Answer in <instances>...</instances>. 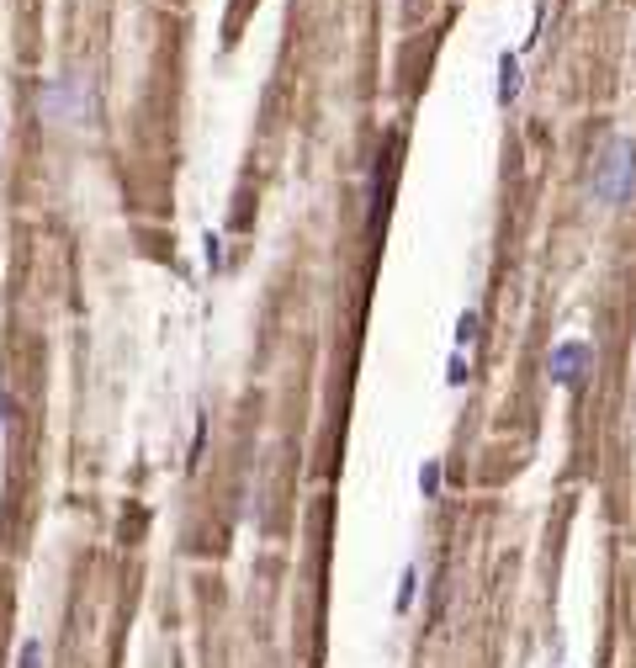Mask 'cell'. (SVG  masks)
Wrapping results in <instances>:
<instances>
[{
	"label": "cell",
	"instance_id": "1",
	"mask_svg": "<svg viewBox=\"0 0 636 668\" xmlns=\"http://www.w3.org/2000/svg\"><path fill=\"white\" fill-rule=\"evenodd\" d=\"M631 176H636V144L631 138H610L605 154L594 159V176H589V197L605 202V207H621L626 191H631Z\"/></svg>",
	"mask_w": 636,
	"mask_h": 668
},
{
	"label": "cell",
	"instance_id": "2",
	"mask_svg": "<svg viewBox=\"0 0 636 668\" xmlns=\"http://www.w3.org/2000/svg\"><path fill=\"white\" fill-rule=\"evenodd\" d=\"M589 361H594V350H589L583 339H557V345H551V356H546V371H551V382H557V388L578 393V388H583V377H589Z\"/></svg>",
	"mask_w": 636,
	"mask_h": 668
},
{
	"label": "cell",
	"instance_id": "3",
	"mask_svg": "<svg viewBox=\"0 0 636 668\" xmlns=\"http://www.w3.org/2000/svg\"><path fill=\"white\" fill-rule=\"evenodd\" d=\"M43 117L48 122H80L86 117V80L80 75H59L43 86Z\"/></svg>",
	"mask_w": 636,
	"mask_h": 668
},
{
	"label": "cell",
	"instance_id": "4",
	"mask_svg": "<svg viewBox=\"0 0 636 668\" xmlns=\"http://www.w3.org/2000/svg\"><path fill=\"white\" fill-rule=\"evenodd\" d=\"M499 106H515L520 101V59L515 54H499Z\"/></svg>",
	"mask_w": 636,
	"mask_h": 668
},
{
	"label": "cell",
	"instance_id": "5",
	"mask_svg": "<svg viewBox=\"0 0 636 668\" xmlns=\"http://www.w3.org/2000/svg\"><path fill=\"white\" fill-rule=\"evenodd\" d=\"M414 594H419V568H403V578H398V600H393L398 615L414 610Z\"/></svg>",
	"mask_w": 636,
	"mask_h": 668
},
{
	"label": "cell",
	"instance_id": "6",
	"mask_svg": "<svg viewBox=\"0 0 636 668\" xmlns=\"http://www.w3.org/2000/svg\"><path fill=\"white\" fill-rule=\"evenodd\" d=\"M478 329H483V319H478V308H461V319H456V350H467V345H478Z\"/></svg>",
	"mask_w": 636,
	"mask_h": 668
},
{
	"label": "cell",
	"instance_id": "7",
	"mask_svg": "<svg viewBox=\"0 0 636 668\" xmlns=\"http://www.w3.org/2000/svg\"><path fill=\"white\" fill-rule=\"evenodd\" d=\"M419 493L424 499H440V461H424L419 467Z\"/></svg>",
	"mask_w": 636,
	"mask_h": 668
},
{
	"label": "cell",
	"instance_id": "8",
	"mask_svg": "<svg viewBox=\"0 0 636 668\" xmlns=\"http://www.w3.org/2000/svg\"><path fill=\"white\" fill-rule=\"evenodd\" d=\"M16 668H43V642H37V637L22 642V653H16Z\"/></svg>",
	"mask_w": 636,
	"mask_h": 668
},
{
	"label": "cell",
	"instance_id": "9",
	"mask_svg": "<svg viewBox=\"0 0 636 668\" xmlns=\"http://www.w3.org/2000/svg\"><path fill=\"white\" fill-rule=\"evenodd\" d=\"M461 382H467V361H461V350H456L451 356V388H461Z\"/></svg>",
	"mask_w": 636,
	"mask_h": 668
},
{
	"label": "cell",
	"instance_id": "10",
	"mask_svg": "<svg viewBox=\"0 0 636 668\" xmlns=\"http://www.w3.org/2000/svg\"><path fill=\"white\" fill-rule=\"evenodd\" d=\"M0 430H5V398H0Z\"/></svg>",
	"mask_w": 636,
	"mask_h": 668
}]
</instances>
